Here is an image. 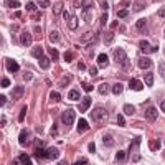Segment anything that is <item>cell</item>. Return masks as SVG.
<instances>
[{"label": "cell", "instance_id": "1", "mask_svg": "<svg viewBox=\"0 0 165 165\" xmlns=\"http://www.w3.org/2000/svg\"><path fill=\"white\" fill-rule=\"evenodd\" d=\"M91 117L96 120V122H106L107 119V111L104 109V107H98V109H94L91 112Z\"/></svg>", "mask_w": 165, "mask_h": 165}, {"label": "cell", "instance_id": "2", "mask_svg": "<svg viewBox=\"0 0 165 165\" xmlns=\"http://www.w3.org/2000/svg\"><path fill=\"white\" fill-rule=\"evenodd\" d=\"M74 119H76V112H74V109H68V111H64V112H63V116H61V120H63L64 126H71V124L74 122Z\"/></svg>", "mask_w": 165, "mask_h": 165}, {"label": "cell", "instance_id": "3", "mask_svg": "<svg viewBox=\"0 0 165 165\" xmlns=\"http://www.w3.org/2000/svg\"><path fill=\"white\" fill-rule=\"evenodd\" d=\"M5 66H7V70H9L10 73H17V71L20 70V64L15 61V59H12V58L5 59Z\"/></svg>", "mask_w": 165, "mask_h": 165}, {"label": "cell", "instance_id": "4", "mask_svg": "<svg viewBox=\"0 0 165 165\" xmlns=\"http://www.w3.org/2000/svg\"><path fill=\"white\" fill-rule=\"evenodd\" d=\"M114 59H116L117 63H126V61H127L126 51H124L122 48H117V50H116V53H114Z\"/></svg>", "mask_w": 165, "mask_h": 165}, {"label": "cell", "instance_id": "5", "mask_svg": "<svg viewBox=\"0 0 165 165\" xmlns=\"http://www.w3.org/2000/svg\"><path fill=\"white\" fill-rule=\"evenodd\" d=\"M157 117H159V112H157L155 107H147V111H145V119L150 120V122H154Z\"/></svg>", "mask_w": 165, "mask_h": 165}, {"label": "cell", "instance_id": "6", "mask_svg": "<svg viewBox=\"0 0 165 165\" xmlns=\"http://www.w3.org/2000/svg\"><path fill=\"white\" fill-rule=\"evenodd\" d=\"M20 43H22L23 46H30L31 45V35L28 33V31H23V33L20 35Z\"/></svg>", "mask_w": 165, "mask_h": 165}, {"label": "cell", "instance_id": "7", "mask_svg": "<svg viewBox=\"0 0 165 165\" xmlns=\"http://www.w3.org/2000/svg\"><path fill=\"white\" fill-rule=\"evenodd\" d=\"M137 64H139V68H142V70H149V68L152 66V59L150 58H139Z\"/></svg>", "mask_w": 165, "mask_h": 165}, {"label": "cell", "instance_id": "8", "mask_svg": "<svg viewBox=\"0 0 165 165\" xmlns=\"http://www.w3.org/2000/svg\"><path fill=\"white\" fill-rule=\"evenodd\" d=\"M46 155H48V159H50V160H55V159H58V157H59V152H58V149H56V147H48L46 149Z\"/></svg>", "mask_w": 165, "mask_h": 165}, {"label": "cell", "instance_id": "9", "mask_svg": "<svg viewBox=\"0 0 165 165\" xmlns=\"http://www.w3.org/2000/svg\"><path fill=\"white\" fill-rule=\"evenodd\" d=\"M129 88H131V89H134V91H142L144 84L140 83L139 79H131V81H129Z\"/></svg>", "mask_w": 165, "mask_h": 165}, {"label": "cell", "instance_id": "10", "mask_svg": "<svg viewBox=\"0 0 165 165\" xmlns=\"http://www.w3.org/2000/svg\"><path fill=\"white\" fill-rule=\"evenodd\" d=\"M145 7H147L145 0H135L134 5H132V9H134V12H140V10L145 9Z\"/></svg>", "mask_w": 165, "mask_h": 165}, {"label": "cell", "instance_id": "11", "mask_svg": "<svg viewBox=\"0 0 165 165\" xmlns=\"http://www.w3.org/2000/svg\"><path fill=\"white\" fill-rule=\"evenodd\" d=\"M139 48H140V51H142V53H150V51H152V46L149 45L147 40H142V41L139 43Z\"/></svg>", "mask_w": 165, "mask_h": 165}, {"label": "cell", "instance_id": "12", "mask_svg": "<svg viewBox=\"0 0 165 165\" xmlns=\"http://www.w3.org/2000/svg\"><path fill=\"white\" fill-rule=\"evenodd\" d=\"M135 27H137V30L139 31H142V33H147V20L145 18H140L137 23H135Z\"/></svg>", "mask_w": 165, "mask_h": 165}, {"label": "cell", "instance_id": "13", "mask_svg": "<svg viewBox=\"0 0 165 165\" xmlns=\"http://www.w3.org/2000/svg\"><path fill=\"white\" fill-rule=\"evenodd\" d=\"M102 144L106 147H112V145H114V139H112V135L111 134H104L102 135Z\"/></svg>", "mask_w": 165, "mask_h": 165}, {"label": "cell", "instance_id": "14", "mask_svg": "<svg viewBox=\"0 0 165 165\" xmlns=\"http://www.w3.org/2000/svg\"><path fill=\"white\" fill-rule=\"evenodd\" d=\"M23 92H25V88L23 86H17V88H13V99H20L23 96Z\"/></svg>", "mask_w": 165, "mask_h": 165}, {"label": "cell", "instance_id": "15", "mask_svg": "<svg viewBox=\"0 0 165 165\" xmlns=\"http://www.w3.org/2000/svg\"><path fill=\"white\" fill-rule=\"evenodd\" d=\"M91 98H89V96H86V98H84L83 99V101H81V106H79V111H81V112H84V111H86L88 109V107H89L91 106Z\"/></svg>", "mask_w": 165, "mask_h": 165}, {"label": "cell", "instance_id": "16", "mask_svg": "<svg viewBox=\"0 0 165 165\" xmlns=\"http://www.w3.org/2000/svg\"><path fill=\"white\" fill-rule=\"evenodd\" d=\"M3 5H5L7 9H18L20 2L18 0H3Z\"/></svg>", "mask_w": 165, "mask_h": 165}, {"label": "cell", "instance_id": "17", "mask_svg": "<svg viewBox=\"0 0 165 165\" xmlns=\"http://www.w3.org/2000/svg\"><path fill=\"white\" fill-rule=\"evenodd\" d=\"M89 129V124L86 122V119H79L78 120V132H84Z\"/></svg>", "mask_w": 165, "mask_h": 165}, {"label": "cell", "instance_id": "18", "mask_svg": "<svg viewBox=\"0 0 165 165\" xmlns=\"http://www.w3.org/2000/svg\"><path fill=\"white\" fill-rule=\"evenodd\" d=\"M35 157H38V159H48L46 149H41L40 145H37V150H35Z\"/></svg>", "mask_w": 165, "mask_h": 165}, {"label": "cell", "instance_id": "19", "mask_svg": "<svg viewBox=\"0 0 165 165\" xmlns=\"http://www.w3.org/2000/svg\"><path fill=\"white\" fill-rule=\"evenodd\" d=\"M94 40H96V35H92V33H84L81 37L83 43H94Z\"/></svg>", "mask_w": 165, "mask_h": 165}, {"label": "cell", "instance_id": "20", "mask_svg": "<svg viewBox=\"0 0 165 165\" xmlns=\"http://www.w3.org/2000/svg\"><path fill=\"white\" fill-rule=\"evenodd\" d=\"M98 91H99V94H102V96H106L107 92L111 91V86L109 84H106V83H102V84H99V88H98Z\"/></svg>", "mask_w": 165, "mask_h": 165}, {"label": "cell", "instance_id": "21", "mask_svg": "<svg viewBox=\"0 0 165 165\" xmlns=\"http://www.w3.org/2000/svg\"><path fill=\"white\" fill-rule=\"evenodd\" d=\"M40 68H43V70H48V68H50V58H46L45 55L40 58Z\"/></svg>", "mask_w": 165, "mask_h": 165}, {"label": "cell", "instance_id": "22", "mask_svg": "<svg viewBox=\"0 0 165 165\" xmlns=\"http://www.w3.org/2000/svg\"><path fill=\"white\" fill-rule=\"evenodd\" d=\"M107 63H109V58H107V55L101 53L98 56V64H101V66H107Z\"/></svg>", "mask_w": 165, "mask_h": 165}, {"label": "cell", "instance_id": "23", "mask_svg": "<svg viewBox=\"0 0 165 165\" xmlns=\"http://www.w3.org/2000/svg\"><path fill=\"white\" fill-rule=\"evenodd\" d=\"M68 28H70V30H76V28H78V18H76L74 15L68 20Z\"/></svg>", "mask_w": 165, "mask_h": 165}, {"label": "cell", "instance_id": "24", "mask_svg": "<svg viewBox=\"0 0 165 165\" xmlns=\"http://www.w3.org/2000/svg\"><path fill=\"white\" fill-rule=\"evenodd\" d=\"M31 56H33V58H41V56H43V48L41 46H35L33 48V51H31Z\"/></svg>", "mask_w": 165, "mask_h": 165}, {"label": "cell", "instance_id": "25", "mask_svg": "<svg viewBox=\"0 0 165 165\" xmlns=\"http://www.w3.org/2000/svg\"><path fill=\"white\" fill-rule=\"evenodd\" d=\"M68 98H70V101H78V99L81 98V94H79L76 89H71L70 94H68Z\"/></svg>", "mask_w": 165, "mask_h": 165}, {"label": "cell", "instance_id": "26", "mask_svg": "<svg viewBox=\"0 0 165 165\" xmlns=\"http://www.w3.org/2000/svg\"><path fill=\"white\" fill-rule=\"evenodd\" d=\"M160 145H162V142H160L159 139H157V140H154V142H152V140H150V150L157 152V150H159V149H160Z\"/></svg>", "mask_w": 165, "mask_h": 165}, {"label": "cell", "instance_id": "27", "mask_svg": "<svg viewBox=\"0 0 165 165\" xmlns=\"http://www.w3.org/2000/svg\"><path fill=\"white\" fill-rule=\"evenodd\" d=\"M18 159H20V163H23V165H30V163H31L30 157H28L27 154H22V155L18 157Z\"/></svg>", "mask_w": 165, "mask_h": 165}, {"label": "cell", "instance_id": "28", "mask_svg": "<svg viewBox=\"0 0 165 165\" xmlns=\"http://www.w3.org/2000/svg\"><path fill=\"white\" fill-rule=\"evenodd\" d=\"M20 144H27V139H28V131H25V129H23L22 132H20Z\"/></svg>", "mask_w": 165, "mask_h": 165}, {"label": "cell", "instance_id": "29", "mask_svg": "<svg viewBox=\"0 0 165 165\" xmlns=\"http://www.w3.org/2000/svg\"><path fill=\"white\" fill-rule=\"evenodd\" d=\"M50 41L51 43H58L59 41V33L58 31H51L50 33Z\"/></svg>", "mask_w": 165, "mask_h": 165}, {"label": "cell", "instance_id": "30", "mask_svg": "<svg viewBox=\"0 0 165 165\" xmlns=\"http://www.w3.org/2000/svg\"><path fill=\"white\" fill-rule=\"evenodd\" d=\"M124 112H126L127 116H132L135 112V109H134V106H131V104H126V106H124Z\"/></svg>", "mask_w": 165, "mask_h": 165}, {"label": "cell", "instance_id": "31", "mask_svg": "<svg viewBox=\"0 0 165 165\" xmlns=\"http://www.w3.org/2000/svg\"><path fill=\"white\" fill-rule=\"evenodd\" d=\"M144 79H145V84H147V86H152V84H154V76H152V73H147Z\"/></svg>", "mask_w": 165, "mask_h": 165}, {"label": "cell", "instance_id": "32", "mask_svg": "<svg viewBox=\"0 0 165 165\" xmlns=\"http://www.w3.org/2000/svg\"><path fill=\"white\" fill-rule=\"evenodd\" d=\"M122 89H124V86L120 83H117V84H114V88H112V91H114V94H120L122 92Z\"/></svg>", "mask_w": 165, "mask_h": 165}, {"label": "cell", "instance_id": "33", "mask_svg": "<svg viewBox=\"0 0 165 165\" xmlns=\"http://www.w3.org/2000/svg\"><path fill=\"white\" fill-rule=\"evenodd\" d=\"M71 81V78L70 76H63V79H61V83H59V88H64V86H68Z\"/></svg>", "mask_w": 165, "mask_h": 165}, {"label": "cell", "instance_id": "34", "mask_svg": "<svg viewBox=\"0 0 165 165\" xmlns=\"http://www.w3.org/2000/svg\"><path fill=\"white\" fill-rule=\"evenodd\" d=\"M25 116H27V106H23L22 111H20V114H18V120H20V122L25 120Z\"/></svg>", "mask_w": 165, "mask_h": 165}, {"label": "cell", "instance_id": "35", "mask_svg": "<svg viewBox=\"0 0 165 165\" xmlns=\"http://www.w3.org/2000/svg\"><path fill=\"white\" fill-rule=\"evenodd\" d=\"M112 37H114V35H112V31H107V33H106V37H104V43H106V45H111V40H112Z\"/></svg>", "mask_w": 165, "mask_h": 165}, {"label": "cell", "instance_id": "36", "mask_svg": "<svg viewBox=\"0 0 165 165\" xmlns=\"http://www.w3.org/2000/svg\"><path fill=\"white\" fill-rule=\"evenodd\" d=\"M38 5L41 7V9H46V7L51 5V2H50V0H38Z\"/></svg>", "mask_w": 165, "mask_h": 165}, {"label": "cell", "instance_id": "37", "mask_svg": "<svg viewBox=\"0 0 165 165\" xmlns=\"http://www.w3.org/2000/svg\"><path fill=\"white\" fill-rule=\"evenodd\" d=\"M61 10H63V3L61 2H58V3H55V5H53V12H55V13H59Z\"/></svg>", "mask_w": 165, "mask_h": 165}, {"label": "cell", "instance_id": "38", "mask_svg": "<svg viewBox=\"0 0 165 165\" xmlns=\"http://www.w3.org/2000/svg\"><path fill=\"white\" fill-rule=\"evenodd\" d=\"M127 15H129L127 9H122V10H119V12H117V17H119V18H126Z\"/></svg>", "mask_w": 165, "mask_h": 165}, {"label": "cell", "instance_id": "39", "mask_svg": "<svg viewBox=\"0 0 165 165\" xmlns=\"http://www.w3.org/2000/svg\"><path fill=\"white\" fill-rule=\"evenodd\" d=\"M116 159H117L119 162H120V160H124V159H126V152H124V150H119L117 154H116Z\"/></svg>", "mask_w": 165, "mask_h": 165}, {"label": "cell", "instance_id": "40", "mask_svg": "<svg viewBox=\"0 0 165 165\" xmlns=\"http://www.w3.org/2000/svg\"><path fill=\"white\" fill-rule=\"evenodd\" d=\"M117 124H119L120 127L126 126V120H124V116H122V114H119V116H117Z\"/></svg>", "mask_w": 165, "mask_h": 165}, {"label": "cell", "instance_id": "41", "mask_svg": "<svg viewBox=\"0 0 165 165\" xmlns=\"http://www.w3.org/2000/svg\"><path fill=\"white\" fill-rule=\"evenodd\" d=\"M50 53H51V59H53V61H56V59H58V51H56L55 48H51Z\"/></svg>", "mask_w": 165, "mask_h": 165}, {"label": "cell", "instance_id": "42", "mask_svg": "<svg viewBox=\"0 0 165 165\" xmlns=\"http://www.w3.org/2000/svg\"><path fill=\"white\" fill-rule=\"evenodd\" d=\"M51 99H53V101H59L61 94H59V92H51Z\"/></svg>", "mask_w": 165, "mask_h": 165}, {"label": "cell", "instance_id": "43", "mask_svg": "<svg viewBox=\"0 0 165 165\" xmlns=\"http://www.w3.org/2000/svg\"><path fill=\"white\" fill-rule=\"evenodd\" d=\"M10 86V79L9 78H2V88H9Z\"/></svg>", "mask_w": 165, "mask_h": 165}, {"label": "cell", "instance_id": "44", "mask_svg": "<svg viewBox=\"0 0 165 165\" xmlns=\"http://www.w3.org/2000/svg\"><path fill=\"white\" fill-rule=\"evenodd\" d=\"M35 9H37V5H35V3H33V2H28V3H27V10H28V12H31V10H35Z\"/></svg>", "mask_w": 165, "mask_h": 165}, {"label": "cell", "instance_id": "45", "mask_svg": "<svg viewBox=\"0 0 165 165\" xmlns=\"http://www.w3.org/2000/svg\"><path fill=\"white\" fill-rule=\"evenodd\" d=\"M159 73H160V76H163V78H165V63H162L159 66Z\"/></svg>", "mask_w": 165, "mask_h": 165}, {"label": "cell", "instance_id": "46", "mask_svg": "<svg viewBox=\"0 0 165 165\" xmlns=\"http://www.w3.org/2000/svg\"><path fill=\"white\" fill-rule=\"evenodd\" d=\"M81 86H83V89H86V91H92V86H91V84H88V83H83Z\"/></svg>", "mask_w": 165, "mask_h": 165}, {"label": "cell", "instance_id": "47", "mask_svg": "<svg viewBox=\"0 0 165 165\" xmlns=\"http://www.w3.org/2000/svg\"><path fill=\"white\" fill-rule=\"evenodd\" d=\"M5 124H7V117L2 114V117H0V126H2V127H5Z\"/></svg>", "mask_w": 165, "mask_h": 165}, {"label": "cell", "instance_id": "48", "mask_svg": "<svg viewBox=\"0 0 165 165\" xmlns=\"http://www.w3.org/2000/svg\"><path fill=\"white\" fill-rule=\"evenodd\" d=\"M5 104H7V98H5V96H0V106H5Z\"/></svg>", "mask_w": 165, "mask_h": 165}, {"label": "cell", "instance_id": "49", "mask_svg": "<svg viewBox=\"0 0 165 165\" xmlns=\"http://www.w3.org/2000/svg\"><path fill=\"white\" fill-rule=\"evenodd\" d=\"M71 58H73L71 51H66V55H64V59H66V61H71Z\"/></svg>", "mask_w": 165, "mask_h": 165}, {"label": "cell", "instance_id": "50", "mask_svg": "<svg viewBox=\"0 0 165 165\" xmlns=\"http://www.w3.org/2000/svg\"><path fill=\"white\" fill-rule=\"evenodd\" d=\"M106 22H107V13H102V17H101V25H106Z\"/></svg>", "mask_w": 165, "mask_h": 165}, {"label": "cell", "instance_id": "51", "mask_svg": "<svg viewBox=\"0 0 165 165\" xmlns=\"http://www.w3.org/2000/svg\"><path fill=\"white\" fill-rule=\"evenodd\" d=\"M23 78H25L27 81H30V79L33 78V74H31V73H23Z\"/></svg>", "mask_w": 165, "mask_h": 165}, {"label": "cell", "instance_id": "52", "mask_svg": "<svg viewBox=\"0 0 165 165\" xmlns=\"http://www.w3.org/2000/svg\"><path fill=\"white\" fill-rule=\"evenodd\" d=\"M89 73H91L92 76H94V74H98V68H96V66H92V68H89Z\"/></svg>", "mask_w": 165, "mask_h": 165}, {"label": "cell", "instance_id": "53", "mask_svg": "<svg viewBox=\"0 0 165 165\" xmlns=\"http://www.w3.org/2000/svg\"><path fill=\"white\" fill-rule=\"evenodd\" d=\"M159 15H160V17H162V18H165V5H163L162 9L159 10Z\"/></svg>", "mask_w": 165, "mask_h": 165}, {"label": "cell", "instance_id": "54", "mask_svg": "<svg viewBox=\"0 0 165 165\" xmlns=\"http://www.w3.org/2000/svg\"><path fill=\"white\" fill-rule=\"evenodd\" d=\"M139 160H140V155H137V154H135V155H132V162H139Z\"/></svg>", "mask_w": 165, "mask_h": 165}, {"label": "cell", "instance_id": "55", "mask_svg": "<svg viewBox=\"0 0 165 165\" xmlns=\"http://www.w3.org/2000/svg\"><path fill=\"white\" fill-rule=\"evenodd\" d=\"M89 152H91V154H94V152H96V145H94V144H89Z\"/></svg>", "mask_w": 165, "mask_h": 165}, {"label": "cell", "instance_id": "56", "mask_svg": "<svg viewBox=\"0 0 165 165\" xmlns=\"http://www.w3.org/2000/svg\"><path fill=\"white\" fill-rule=\"evenodd\" d=\"M63 17L66 18V20H70L71 18V13H70V12H63Z\"/></svg>", "mask_w": 165, "mask_h": 165}, {"label": "cell", "instance_id": "57", "mask_svg": "<svg viewBox=\"0 0 165 165\" xmlns=\"http://www.w3.org/2000/svg\"><path fill=\"white\" fill-rule=\"evenodd\" d=\"M40 18H41V13H35V15H33V20H35V22H38Z\"/></svg>", "mask_w": 165, "mask_h": 165}, {"label": "cell", "instance_id": "58", "mask_svg": "<svg viewBox=\"0 0 165 165\" xmlns=\"http://www.w3.org/2000/svg\"><path fill=\"white\" fill-rule=\"evenodd\" d=\"M76 163H88V159H78Z\"/></svg>", "mask_w": 165, "mask_h": 165}, {"label": "cell", "instance_id": "59", "mask_svg": "<svg viewBox=\"0 0 165 165\" xmlns=\"http://www.w3.org/2000/svg\"><path fill=\"white\" fill-rule=\"evenodd\" d=\"M160 107H162V111L165 112V99H163V101H162V102H160Z\"/></svg>", "mask_w": 165, "mask_h": 165}]
</instances>
